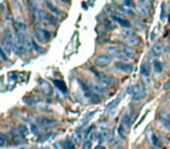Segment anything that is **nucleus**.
<instances>
[{
    "instance_id": "nucleus-3",
    "label": "nucleus",
    "mask_w": 170,
    "mask_h": 149,
    "mask_svg": "<svg viewBox=\"0 0 170 149\" xmlns=\"http://www.w3.org/2000/svg\"><path fill=\"white\" fill-rule=\"evenodd\" d=\"M122 39L130 45H136L140 43V37L133 30H126L122 33Z\"/></svg>"
},
{
    "instance_id": "nucleus-11",
    "label": "nucleus",
    "mask_w": 170,
    "mask_h": 149,
    "mask_svg": "<svg viewBox=\"0 0 170 149\" xmlns=\"http://www.w3.org/2000/svg\"><path fill=\"white\" fill-rule=\"evenodd\" d=\"M40 87L42 90H43V92H45V95L50 96L51 93H53V89H51V86H50L47 82H45V80H40Z\"/></svg>"
},
{
    "instance_id": "nucleus-30",
    "label": "nucleus",
    "mask_w": 170,
    "mask_h": 149,
    "mask_svg": "<svg viewBox=\"0 0 170 149\" xmlns=\"http://www.w3.org/2000/svg\"><path fill=\"white\" fill-rule=\"evenodd\" d=\"M151 142L154 143V146H159V140H157V138L155 136V134H151Z\"/></svg>"
},
{
    "instance_id": "nucleus-29",
    "label": "nucleus",
    "mask_w": 170,
    "mask_h": 149,
    "mask_svg": "<svg viewBox=\"0 0 170 149\" xmlns=\"http://www.w3.org/2000/svg\"><path fill=\"white\" fill-rule=\"evenodd\" d=\"M6 54H7V53H6L5 50H4L2 48H1L0 55H1V60H2V61H7V60H8V58H7V56H6Z\"/></svg>"
},
{
    "instance_id": "nucleus-17",
    "label": "nucleus",
    "mask_w": 170,
    "mask_h": 149,
    "mask_svg": "<svg viewBox=\"0 0 170 149\" xmlns=\"http://www.w3.org/2000/svg\"><path fill=\"white\" fill-rule=\"evenodd\" d=\"M84 138V134H83V132H82V129H77L75 132V134H74V141H75L76 144H78L82 142V140Z\"/></svg>"
},
{
    "instance_id": "nucleus-24",
    "label": "nucleus",
    "mask_w": 170,
    "mask_h": 149,
    "mask_svg": "<svg viewBox=\"0 0 170 149\" xmlns=\"http://www.w3.org/2000/svg\"><path fill=\"white\" fill-rule=\"evenodd\" d=\"M118 134L120 135L122 139H125L126 138V127L122 124H120L119 125V127H118Z\"/></svg>"
},
{
    "instance_id": "nucleus-25",
    "label": "nucleus",
    "mask_w": 170,
    "mask_h": 149,
    "mask_svg": "<svg viewBox=\"0 0 170 149\" xmlns=\"http://www.w3.org/2000/svg\"><path fill=\"white\" fill-rule=\"evenodd\" d=\"M153 64H154V68H155L156 72H157V74H161V72H162V70H163V68H162V64H161L160 61L155 60Z\"/></svg>"
},
{
    "instance_id": "nucleus-5",
    "label": "nucleus",
    "mask_w": 170,
    "mask_h": 149,
    "mask_svg": "<svg viewBox=\"0 0 170 149\" xmlns=\"http://www.w3.org/2000/svg\"><path fill=\"white\" fill-rule=\"evenodd\" d=\"M113 58L108 56V55H99L97 58H96V65L98 68H106L107 65H110L112 63Z\"/></svg>"
},
{
    "instance_id": "nucleus-4",
    "label": "nucleus",
    "mask_w": 170,
    "mask_h": 149,
    "mask_svg": "<svg viewBox=\"0 0 170 149\" xmlns=\"http://www.w3.org/2000/svg\"><path fill=\"white\" fill-rule=\"evenodd\" d=\"M34 35H35L36 40L42 42V43L49 41L50 36H51L48 30L45 29V28H41V27H36L35 29H34Z\"/></svg>"
},
{
    "instance_id": "nucleus-1",
    "label": "nucleus",
    "mask_w": 170,
    "mask_h": 149,
    "mask_svg": "<svg viewBox=\"0 0 170 149\" xmlns=\"http://www.w3.org/2000/svg\"><path fill=\"white\" fill-rule=\"evenodd\" d=\"M127 92L132 95L134 100H141L146 98V96H147V92L142 85H132L127 89Z\"/></svg>"
},
{
    "instance_id": "nucleus-28",
    "label": "nucleus",
    "mask_w": 170,
    "mask_h": 149,
    "mask_svg": "<svg viewBox=\"0 0 170 149\" xmlns=\"http://www.w3.org/2000/svg\"><path fill=\"white\" fill-rule=\"evenodd\" d=\"M91 148V140H85L83 149H90Z\"/></svg>"
},
{
    "instance_id": "nucleus-14",
    "label": "nucleus",
    "mask_w": 170,
    "mask_h": 149,
    "mask_svg": "<svg viewBox=\"0 0 170 149\" xmlns=\"http://www.w3.org/2000/svg\"><path fill=\"white\" fill-rule=\"evenodd\" d=\"M40 122H41V125H42L43 127H47V128H49V127H53V126H55V125L57 124V121H56V120L47 119V118H42Z\"/></svg>"
},
{
    "instance_id": "nucleus-31",
    "label": "nucleus",
    "mask_w": 170,
    "mask_h": 149,
    "mask_svg": "<svg viewBox=\"0 0 170 149\" xmlns=\"http://www.w3.org/2000/svg\"><path fill=\"white\" fill-rule=\"evenodd\" d=\"M30 129H32V130H33L35 134L37 133V126H36L34 122H30Z\"/></svg>"
},
{
    "instance_id": "nucleus-9",
    "label": "nucleus",
    "mask_w": 170,
    "mask_h": 149,
    "mask_svg": "<svg viewBox=\"0 0 170 149\" xmlns=\"http://www.w3.org/2000/svg\"><path fill=\"white\" fill-rule=\"evenodd\" d=\"M111 18H112L114 21H117L122 28H130V22L128 20H126V19H122V18H120V16H118V15H115V14H112Z\"/></svg>"
},
{
    "instance_id": "nucleus-13",
    "label": "nucleus",
    "mask_w": 170,
    "mask_h": 149,
    "mask_svg": "<svg viewBox=\"0 0 170 149\" xmlns=\"http://www.w3.org/2000/svg\"><path fill=\"white\" fill-rule=\"evenodd\" d=\"M160 121L164 126V128L170 129V114H162L160 117Z\"/></svg>"
},
{
    "instance_id": "nucleus-7",
    "label": "nucleus",
    "mask_w": 170,
    "mask_h": 149,
    "mask_svg": "<svg viewBox=\"0 0 170 149\" xmlns=\"http://www.w3.org/2000/svg\"><path fill=\"white\" fill-rule=\"evenodd\" d=\"M107 51L111 55H113L118 58H126L125 54H124V50L121 48V45H111L107 48Z\"/></svg>"
},
{
    "instance_id": "nucleus-27",
    "label": "nucleus",
    "mask_w": 170,
    "mask_h": 149,
    "mask_svg": "<svg viewBox=\"0 0 170 149\" xmlns=\"http://www.w3.org/2000/svg\"><path fill=\"white\" fill-rule=\"evenodd\" d=\"M19 130H20L21 133L25 135V136L28 134V127L25 126V125H20V126H19Z\"/></svg>"
},
{
    "instance_id": "nucleus-23",
    "label": "nucleus",
    "mask_w": 170,
    "mask_h": 149,
    "mask_svg": "<svg viewBox=\"0 0 170 149\" xmlns=\"http://www.w3.org/2000/svg\"><path fill=\"white\" fill-rule=\"evenodd\" d=\"M23 101H25L26 105H28V106H33V105L36 103V99L34 98V97H25L23 98Z\"/></svg>"
},
{
    "instance_id": "nucleus-12",
    "label": "nucleus",
    "mask_w": 170,
    "mask_h": 149,
    "mask_svg": "<svg viewBox=\"0 0 170 149\" xmlns=\"http://www.w3.org/2000/svg\"><path fill=\"white\" fill-rule=\"evenodd\" d=\"M13 139L15 140L16 143H21L23 141V139H25V135L22 134L19 129H14L13 130Z\"/></svg>"
},
{
    "instance_id": "nucleus-2",
    "label": "nucleus",
    "mask_w": 170,
    "mask_h": 149,
    "mask_svg": "<svg viewBox=\"0 0 170 149\" xmlns=\"http://www.w3.org/2000/svg\"><path fill=\"white\" fill-rule=\"evenodd\" d=\"M36 15H37V18H39L41 21H43V22L48 23V25L55 26L56 23H57V19H56L54 15H51L50 13H48L47 11L39 10L36 12Z\"/></svg>"
},
{
    "instance_id": "nucleus-32",
    "label": "nucleus",
    "mask_w": 170,
    "mask_h": 149,
    "mask_svg": "<svg viewBox=\"0 0 170 149\" xmlns=\"http://www.w3.org/2000/svg\"><path fill=\"white\" fill-rule=\"evenodd\" d=\"M32 45H33V47H34V50H35V51H41V48L36 45V42L34 40H32Z\"/></svg>"
},
{
    "instance_id": "nucleus-26",
    "label": "nucleus",
    "mask_w": 170,
    "mask_h": 149,
    "mask_svg": "<svg viewBox=\"0 0 170 149\" xmlns=\"http://www.w3.org/2000/svg\"><path fill=\"white\" fill-rule=\"evenodd\" d=\"M63 146H64V149H75V144L70 140H66L63 143Z\"/></svg>"
},
{
    "instance_id": "nucleus-37",
    "label": "nucleus",
    "mask_w": 170,
    "mask_h": 149,
    "mask_svg": "<svg viewBox=\"0 0 170 149\" xmlns=\"http://www.w3.org/2000/svg\"><path fill=\"white\" fill-rule=\"evenodd\" d=\"M153 149H159V148H157V147H156V146H155V147H154V148H153Z\"/></svg>"
},
{
    "instance_id": "nucleus-33",
    "label": "nucleus",
    "mask_w": 170,
    "mask_h": 149,
    "mask_svg": "<svg viewBox=\"0 0 170 149\" xmlns=\"http://www.w3.org/2000/svg\"><path fill=\"white\" fill-rule=\"evenodd\" d=\"M1 147H4L5 146V135H1V143H0Z\"/></svg>"
},
{
    "instance_id": "nucleus-6",
    "label": "nucleus",
    "mask_w": 170,
    "mask_h": 149,
    "mask_svg": "<svg viewBox=\"0 0 170 149\" xmlns=\"http://www.w3.org/2000/svg\"><path fill=\"white\" fill-rule=\"evenodd\" d=\"M96 77L98 78L100 84L106 85V86H107V85H111L112 83L115 82L114 78H112L111 76H108V74H103V72H96Z\"/></svg>"
},
{
    "instance_id": "nucleus-15",
    "label": "nucleus",
    "mask_w": 170,
    "mask_h": 149,
    "mask_svg": "<svg viewBox=\"0 0 170 149\" xmlns=\"http://www.w3.org/2000/svg\"><path fill=\"white\" fill-rule=\"evenodd\" d=\"M54 84H55L56 87H57V89L60 90V91H62L63 93H66V92H68V89H66V85H65V83L63 82V80L55 79V80H54Z\"/></svg>"
},
{
    "instance_id": "nucleus-36",
    "label": "nucleus",
    "mask_w": 170,
    "mask_h": 149,
    "mask_svg": "<svg viewBox=\"0 0 170 149\" xmlns=\"http://www.w3.org/2000/svg\"><path fill=\"white\" fill-rule=\"evenodd\" d=\"M115 149H125L124 147H118V148H115Z\"/></svg>"
},
{
    "instance_id": "nucleus-21",
    "label": "nucleus",
    "mask_w": 170,
    "mask_h": 149,
    "mask_svg": "<svg viewBox=\"0 0 170 149\" xmlns=\"http://www.w3.org/2000/svg\"><path fill=\"white\" fill-rule=\"evenodd\" d=\"M45 4H47V6H48V8H49L54 14H56V15H60L61 14V12L58 11V8L57 7H55V6L53 5L51 2H49V1H45Z\"/></svg>"
},
{
    "instance_id": "nucleus-19",
    "label": "nucleus",
    "mask_w": 170,
    "mask_h": 149,
    "mask_svg": "<svg viewBox=\"0 0 170 149\" xmlns=\"http://www.w3.org/2000/svg\"><path fill=\"white\" fill-rule=\"evenodd\" d=\"M161 54H162V45L160 43H156L151 49V55L155 56V57H159Z\"/></svg>"
},
{
    "instance_id": "nucleus-10",
    "label": "nucleus",
    "mask_w": 170,
    "mask_h": 149,
    "mask_svg": "<svg viewBox=\"0 0 170 149\" xmlns=\"http://www.w3.org/2000/svg\"><path fill=\"white\" fill-rule=\"evenodd\" d=\"M121 48L124 50V54L127 58H135L136 56V51H135L132 47H126V45H121Z\"/></svg>"
},
{
    "instance_id": "nucleus-18",
    "label": "nucleus",
    "mask_w": 170,
    "mask_h": 149,
    "mask_svg": "<svg viewBox=\"0 0 170 149\" xmlns=\"http://www.w3.org/2000/svg\"><path fill=\"white\" fill-rule=\"evenodd\" d=\"M91 89L95 91L96 93H98V95H104V92H105V90L103 87V84H91Z\"/></svg>"
},
{
    "instance_id": "nucleus-20",
    "label": "nucleus",
    "mask_w": 170,
    "mask_h": 149,
    "mask_svg": "<svg viewBox=\"0 0 170 149\" xmlns=\"http://www.w3.org/2000/svg\"><path fill=\"white\" fill-rule=\"evenodd\" d=\"M15 27H16V29L19 30V32H25L26 30V23L22 22L20 19L15 21Z\"/></svg>"
},
{
    "instance_id": "nucleus-8",
    "label": "nucleus",
    "mask_w": 170,
    "mask_h": 149,
    "mask_svg": "<svg viewBox=\"0 0 170 149\" xmlns=\"http://www.w3.org/2000/svg\"><path fill=\"white\" fill-rule=\"evenodd\" d=\"M115 69L120 70V71H124V72H130L133 71L134 66L132 63H128V62H124V61H119V62H115Z\"/></svg>"
},
{
    "instance_id": "nucleus-22",
    "label": "nucleus",
    "mask_w": 170,
    "mask_h": 149,
    "mask_svg": "<svg viewBox=\"0 0 170 149\" xmlns=\"http://www.w3.org/2000/svg\"><path fill=\"white\" fill-rule=\"evenodd\" d=\"M121 124L125 126L126 128H128L130 126V117L128 114H125L122 117V120H121Z\"/></svg>"
},
{
    "instance_id": "nucleus-35",
    "label": "nucleus",
    "mask_w": 170,
    "mask_h": 149,
    "mask_svg": "<svg viewBox=\"0 0 170 149\" xmlns=\"http://www.w3.org/2000/svg\"><path fill=\"white\" fill-rule=\"evenodd\" d=\"M61 2H63V4H69L70 2V0H60Z\"/></svg>"
},
{
    "instance_id": "nucleus-16",
    "label": "nucleus",
    "mask_w": 170,
    "mask_h": 149,
    "mask_svg": "<svg viewBox=\"0 0 170 149\" xmlns=\"http://www.w3.org/2000/svg\"><path fill=\"white\" fill-rule=\"evenodd\" d=\"M140 74H142L143 77H149V76H150V68H149V65L147 64V63L141 64V66H140Z\"/></svg>"
},
{
    "instance_id": "nucleus-34",
    "label": "nucleus",
    "mask_w": 170,
    "mask_h": 149,
    "mask_svg": "<svg viewBox=\"0 0 170 149\" xmlns=\"http://www.w3.org/2000/svg\"><path fill=\"white\" fill-rule=\"evenodd\" d=\"M164 89H170V80H169V82H167V83H165Z\"/></svg>"
}]
</instances>
